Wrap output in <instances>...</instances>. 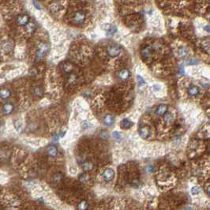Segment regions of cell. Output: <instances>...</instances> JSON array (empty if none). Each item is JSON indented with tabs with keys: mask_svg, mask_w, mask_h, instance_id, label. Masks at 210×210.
<instances>
[{
	"mask_svg": "<svg viewBox=\"0 0 210 210\" xmlns=\"http://www.w3.org/2000/svg\"><path fill=\"white\" fill-rule=\"evenodd\" d=\"M49 50V45L46 43H40L37 47L36 53V61H40L43 58V56L46 54Z\"/></svg>",
	"mask_w": 210,
	"mask_h": 210,
	"instance_id": "obj_1",
	"label": "cell"
},
{
	"mask_svg": "<svg viewBox=\"0 0 210 210\" xmlns=\"http://www.w3.org/2000/svg\"><path fill=\"white\" fill-rule=\"evenodd\" d=\"M85 19V14L83 11L80 10V11H78L74 14L73 22L76 25H82L84 23Z\"/></svg>",
	"mask_w": 210,
	"mask_h": 210,
	"instance_id": "obj_2",
	"label": "cell"
},
{
	"mask_svg": "<svg viewBox=\"0 0 210 210\" xmlns=\"http://www.w3.org/2000/svg\"><path fill=\"white\" fill-rule=\"evenodd\" d=\"M16 22L18 25H27L29 23V17L27 14H19L16 18Z\"/></svg>",
	"mask_w": 210,
	"mask_h": 210,
	"instance_id": "obj_3",
	"label": "cell"
},
{
	"mask_svg": "<svg viewBox=\"0 0 210 210\" xmlns=\"http://www.w3.org/2000/svg\"><path fill=\"white\" fill-rule=\"evenodd\" d=\"M121 48L118 46H111L108 48V55L110 57H116L120 54Z\"/></svg>",
	"mask_w": 210,
	"mask_h": 210,
	"instance_id": "obj_4",
	"label": "cell"
},
{
	"mask_svg": "<svg viewBox=\"0 0 210 210\" xmlns=\"http://www.w3.org/2000/svg\"><path fill=\"white\" fill-rule=\"evenodd\" d=\"M114 176L115 172L112 168H108V169H106V170L104 171V174H103V178L107 182L112 181L114 178Z\"/></svg>",
	"mask_w": 210,
	"mask_h": 210,
	"instance_id": "obj_5",
	"label": "cell"
},
{
	"mask_svg": "<svg viewBox=\"0 0 210 210\" xmlns=\"http://www.w3.org/2000/svg\"><path fill=\"white\" fill-rule=\"evenodd\" d=\"M152 54V48L149 46H147L145 48H142V51H141V55L145 59H148L149 58Z\"/></svg>",
	"mask_w": 210,
	"mask_h": 210,
	"instance_id": "obj_6",
	"label": "cell"
},
{
	"mask_svg": "<svg viewBox=\"0 0 210 210\" xmlns=\"http://www.w3.org/2000/svg\"><path fill=\"white\" fill-rule=\"evenodd\" d=\"M138 133L140 134V136L144 139L146 138H148L151 135V131H150L149 128L147 127V126H143V127H141L139 130H138Z\"/></svg>",
	"mask_w": 210,
	"mask_h": 210,
	"instance_id": "obj_7",
	"label": "cell"
},
{
	"mask_svg": "<svg viewBox=\"0 0 210 210\" xmlns=\"http://www.w3.org/2000/svg\"><path fill=\"white\" fill-rule=\"evenodd\" d=\"M168 112V106L166 104H160L156 109V115L158 116H164Z\"/></svg>",
	"mask_w": 210,
	"mask_h": 210,
	"instance_id": "obj_8",
	"label": "cell"
},
{
	"mask_svg": "<svg viewBox=\"0 0 210 210\" xmlns=\"http://www.w3.org/2000/svg\"><path fill=\"white\" fill-rule=\"evenodd\" d=\"M61 70L66 74H70L74 70V66L70 62H64L63 64L61 65Z\"/></svg>",
	"mask_w": 210,
	"mask_h": 210,
	"instance_id": "obj_9",
	"label": "cell"
},
{
	"mask_svg": "<svg viewBox=\"0 0 210 210\" xmlns=\"http://www.w3.org/2000/svg\"><path fill=\"white\" fill-rule=\"evenodd\" d=\"M13 110H14V106H13V104H11L10 103H6V104H3V106H2V112H3V114L5 115L11 114Z\"/></svg>",
	"mask_w": 210,
	"mask_h": 210,
	"instance_id": "obj_10",
	"label": "cell"
},
{
	"mask_svg": "<svg viewBox=\"0 0 210 210\" xmlns=\"http://www.w3.org/2000/svg\"><path fill=\"white\" fill-rule=\"evenodd\" d=\"M120 125L122 126V128L129 129L134 125V122H133L131 120L129 119V118H123V119L121 121V122H120Z\"/></svg>",
	"mask_w": 210,
	"mask_h": 210,
	"instance_id": "obj_11",
	"label": "cell"
},
{
	"mask_svg": "<svg viewBox=\"0 0 210 210\" xmlns=\"http://www.w3.org/2000/svg\"><path fill=\"white\" fill-rule=\"evenodd\" d=\"M129 77H130V72H129V70H126V69L122 70L118 73V78H119L120 80L126 81L128 79Z\"/></svg>",
	"mask_w": 210,
	"mask_h": 210,
	"instance_id": "obj_12",
	"label": "cell"
},
{
	"mask_svg": "<svg viewBox=\"0 0 210 210\" xmlns=\"http://www.w3.org/2000/svg\"><path fill=\"white\" fill-rule=\"evenodd\" d=\"M77 81H78V75L76 74H70L69 76L67 77V83L70 85H74L76 84Z\"/></svg>",
	"mask_w": 210,
	"mask_h": 210,
	"instance_id": "obj_13",
	"label": "cell"
},
{
	"mask_svg": "<svg viewBox=\"0 0 210 210\" xmlns=\"http://www.w3.org/2000/svg\"><path fill=\"white\" fill-rule=\"evenodd\" d=\"M187 92H188V94L190 96H195L199 93V88L195 85H191L187 89Z\"/></svg>",
	"mask_w": 210,
	"mask_h": 210,
	"instance_id": "obj_14",
	"label": "cell"
},
{
	"mask_svg": "<svg viewBox=\"0 0 210 210\" xmlns=\"http://www.w3.org/2000/svg\"><path fill=\"white\" fill-rule=\"evenodd\" d=\"M47 152H48L49 156H52V157H55V156H56V155H57L58 151H57V148H56L54 145H49L48 148H47Z\"/></svg>",
	"mask_w": 210,
	"mask_h": 210,
	"instance_id": "obj_15",
	"label": "cell"
},
{
	"mask_svg": "<svg viewBox=\"0 0 210 210\" xmlns=\"http://www.w3.org/2000/svg\"><path fill=\"white\" fill-rule=\"evenodd\" d=\"M114 118L111 115H107L104 118V123L106 126H112L114 123Z\"/></svg>",
	"mask_w": 210,
	"mask_h": 210,
	"instance_id": "obj_16",
	"label": "cell"
},
{
	"mask_svg": "<svg viewBox=\"0 0 210 210\" xmlns=\"http://www.w3.org/2000/svg\"><path fill=\"white\" fill-rule=\"evenodd\" d=\"M93 168V164L92 162L90 161H85L83 164H82V170L84 172H88V171H91Z\"/></svg>",
	"mask_w": 210,
	"mask_h": 210,
	"instance_id": "obj_17",
	"label": "cell"
},
{
	"mask_svg": "<svg viewBox=\"0 0 210 210\" xmlns=\"http://www.w3.org/2000/svg\"><path fill=\"white\" fill-rule=\"evenodd\" d=\"M0 96L2 99H7L10 96V91L8 88H2L0 91Z\"/></svg>",
	"mask_w": 210,
	"mask_h": 210,
	"instance_id": "obj_18",
	"label": "cell"
},
{
	"mask_svg": "<svg viewBox=\"0 0 210 210\" xmlns=\"http://www.w3.org/2000/svg\"><path fill=\"white\" fill-rule=\"evenodd\" d=\"M26 32L28 33H32L36 30V25L33 22H29L27 25L25 26Z\"/></svg>",
	"mask_w": 210,
	"mask_h": 210,
	"instance_id": "obj_19",
	"label": "cell"
},
{
	"mask_svg": "<svg viewBox=\"0 0 210 210\" xmlns=\"http://www.w3.org/2000/svg\"><path fill=\"white\" fill-rule=\"evenodd\" d=\"M2 51H4L5 52H9L11 49H12V44L10 42H6L2 45Z\"/></svg>",
	"mask_w": 210,
	"mask_h": 210,
	"instance_id": "obj_20",
	"label": "cell"
},
{
	"mask_svg": "<svg viewBox=\"0 0 210 210\" xmlns=\"http://www.w3.org/2000/svg\"><path fill=\"white\" fill-rule=\"evenodd\" d=\"M34 94L36 95V96H38V97L42 96L43 94H44V89H43L42 87L39 86V87H36V88H35Z\"/></svg>",
	"mask_w": 210,
	"mask_h": 210,
	"instance_id": "obj_21",
	"label": "cell"
},
{
	"mask_svg": "<svg viewBox=\"0 0 210 210\" xmlns=\"http://www.w3.org/2000/svg\"><path fill=\"white\" fill-rule=\"evenodd\" d=\"M88 208V203L85 200L82 201L78 205V210H86Z\"/></svg>",
	"mask_w": 210,
	"mask_h": 210,
	"instance_id": "obj_22",
	"label": "cell"
},
{
	"mask_svg": "<svg viewBox=\"0 0 210 210\" xmlns=\"http://www.w3.org/2000/svg\"><path fill=\"white\" fill-rule=\"evenodd\" d=\"M116 30H117V28H116V27L115 25H111L109 28H108V32H107V34H108V36H113V35L115 33Z\"/></svg>",
	"mask_w": 210,
	"mask_h": 210,
	"instance_id": "obj_23",
	"label": "cell"
},
{
	"mask_svg": "<svg viewBox=\"0 0 210 210\" xmlns=\"http://www.w3.org/2000/svg\"><path fill=\"white\" fill-rule=\"evenodd\" d=\"M41 194H42V190L40 188L33 189L32 192V196L34 197V198H38V197H40L41 195Z\"/></svg>",
	"mask_w": 210,
	"mask_h": 210,
	"instance_id": "obj_24",
	"label": "cell"
},
{
	"mask_svg": "<svg viewBox=\"0 0 210 210\" xmlns=\"http://www.w3.org/2000/svg\"><path fill=\"white\" fill-rule=\"evenodd\" d=\"M164 119L166 123H170V122H172V120H173V115L171 113H167L164 116Z\"/></svg>",
	"mask_w": 210,
	"mask_h": 210,
	"instance_id": "obj_25",
	"label": "cell"
},
{
	"mask_svg": "<svg viewBox=\"0 0 210 210\" xmlns=\"http://www.w3.org/2000/svg\"><path fill=\"white\" fill-rule=\"evenodd\" d=\"M186 54H187V52H186V50L184 48L181 47V48H178V56H180V57H181V58H182V57H184V56L186 55Z\"/></svg>",
	"mask_w": 210,
	"mask_h": 210,
	"instance_id": "obj_26",
	"label": "cell"
},
{
	"mask_svg": "<svg viewBox=\"0 0 210 210\" xmlns=\"http://www.w3.org/2000/svg\"><path fill=\"white\" fill-rule=\"evenodd\" d=\"M190 192H191V194H192L193 195H197V194H198L200 193V188L198 187V186H194V187H192L191 190H190Z\"/></svg>",
	"mask_w": 210,
	"mask_h": 210,
	"instance_id": "obj_27",
	"label": "cell"
},
{
	"mask_svg": "<svg viewBox=\"0 0 210 210\" xmlns=\"http://www.w3.org/2000/svg\"><path fill=\"white\" fill-rule=\"evenodd\" d=\"M50 9H51V10H52V12H54V13L57 12V11H58V3H57V2H53L52 6H51Z\"/></svg>",
	"mask_w": 210,
	"mask_h": 210,
	"instance_id": "obj_28",
	"label": "cell"
},
{
	"mask_svg": "<svg viewBox=\"0 0 210 210\" xmlns=\"http://www.w3.org/2000/svg\"><path fill=\"white\" fill-rule=\"evenodd\" d=\"M137 80H138V86H142V85H143L145 84V80L142 78V77L140 76V75H138V76H137Z\"/></svg>",
	"mask_w": 210,
	"mask_h": 210,
	"instance_id": "obj_29",
	"label": "cell"
},
{
	"mask_svg": "<svg viewBox=\"0 0 210 210\" xmlns=\"http://www.w3.org/2000/svg\"><path fill=\"white\" fill-rule=\"evenodd\" d=\"M88 178H89V176L88 175H86V174H83V175H82L80 176V180L82 181V182H87L88 180Z\"/></svg>",
	"mask_w": 210,
	"mask_h": 210,
	"instance_id": "obj_30",
	"label": "cell"
},
{
	"mask_svg": "<svg viewBox=\"0 0 210 210\" xmlns=\"http://www.w3.org/2000/svg\"><path fill=\"white\" fill-rule=\"evenodd\" d=\"M112 137L116 140H120L121 139V134L118 132H117V131H115V132L112 133Z\"/></svg>",
	"mask_w": 210,
	"mask_h": 210,
	"instance_id": "obj_31",
	"label": "cell"
},
{
	"mask_svg": "<svg viewBox=\"0 0 210 210\" xmlns=\"http://www.w3.org/2000/svg\"><path fill=\"white\" fill-rule=\"evenodd\" d=\"M61 178H62V175L59 173H57V174H55L53 176V180H54L55 182H58V181H60Z\"/></svg>",
	"mask_w": 210,
	"mask_h": 210,
	"instance_id": "obj_32",
	"label": "cell"
},
{
	"mask_svg": "<svg viewBox=\"0 0 210 210\" xmlns=\"http://www.w3.org/2000/svg\"><path fill=\"white\" fill-rule=\"evenodd\" d=\"M14 126H15V128L17 129V130H18V131H19V132H21V131H22V123H21V122H19V124L18 125H17L16 123H14Z\"/></svg>",
	"mask_w": 210,
	"mask_h": 210,
	"instance_id": "obj_33",
	"label": "cell"
},
{
	"mask_svg": "<svg viewBox=\"0 0 210 210\" xmlns=\"http://www.w3.org/2000/svg\"><path fill=\"white\" fill-rule=\"evenodd\" d=\"M146 170H147L148 172H152V171H153V167H152V165H148V166L146 168Z\"/></svg>",
	"mask_w": 210,
	"mask_h": 210,
	"instance_id": "obj_34",
	"label": "cell"
},
{
	"mask_svg": "<svg viewBox=\"0 0 210 210\" xmlns=\"http://www.w3.org/2000/svg\"><path fill=\"white\" fill-rule=\"evenodd\" d=\"M32 3L35 5V6H36V9H39V10H40V8H41V7H40V5L39 4V3H37L36 2H32Z\"/></svg>",
	"mask_w": 210,
	"mask_h": 210,
	"instance_id": "obj_35",
	"label": "cell"
},
{
	"mask_svg": "<svg viewBox=\"0 0 210 210\" xmlns=\"http://www.w3.org/2000/svg\"><path fill=\"white\" fill-rule=\"evenodd\" d=\"M204 29H205V30H206L207 32H210V26H209V25L205 26V27H204Z\"/></svg>",
	"mask_w": 210,
	"mask_h": 210,
	"instance_id": "obj_36",
	"label": "cell"
},
{
	"mask_svg": "<svg viewBox=\"0 0 210 210\" xmlns=\"http://www.w3.org/2000/svg\"><path fill=\"white\" fill-rule=\"evenodd\" d=\"M206 191H207V194H208V196H210V185L207 187V189H206Z\"/></svg>",
	"mask_w": 210,
	"mask_h": 210,
	"instance_id": "obj_37",
	"label": "cell"
},
{
	"mask_svg": "<svg viewBox=\"0 0 210 210\" xmlns=\"http://www.w3.org/2000/svg\"><path fill=\"white\" fill-rule=\"evenodd\" d=\"M182 210H191V208L190 207H189V206H187V207H185Z\"/></svg>",
	"mask_w": 210,
	"mask_h": 210,
	"instance_id": "obj_38",
	"label": "cell"
},
{
	"mask_svg": "<svg viewBox=\"0 0 210 210\" xmlns=\"http://www.w3.org/2000/svg\"><path fill=\"white\" fill-rule=\"evenodd\" d=\"M63 210H72L71 209V208H69V207H66V208H64V209Z\"/></svg>",
	"mask_w": 210,
	"mask_h": 210,
	"instance_id": "obj_39",
	"label": "cell"
}]
</instances>
